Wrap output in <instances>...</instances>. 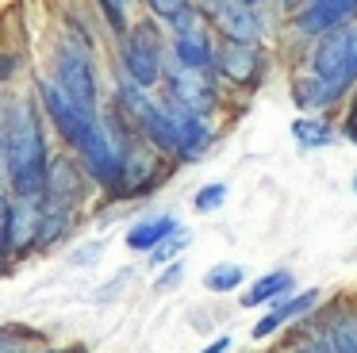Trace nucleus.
<instances>
[{"mask_svg":"<svg viewBox=\"0 0 357 353\" xmlns=\"http://www.w3.org/2000/svg\"><path fill=\"white\" fill-rule=\"evenodd\" d=\"M4 165H8L12 188L24 200H35L47 192L50 165H47V142L39 130V115L31 104H16L8 112V130H4Z\"/></svg>","mask_w":357,"mask_h":353,"instance_id":"obj_1","label":"nucleus"},{"mask_svg":"<svg viewBox=\"0 0 357 353\" xmlns=\"http://www.w3.org/2000/svg\"><path fill=\"white\" fill-rule=\"evenodd\" d=\"M315 77L331 96L346 92L357 81V27L331 31L315 50Z\"/></svg>","mask_w":357,"mask_h":353,"instance_id":"obj_2","label":"nucleus"},{"mask_svg":"<svg viewBox=\"0 0 357 353\" xmlns=\"http://www.w3.org/2000/svg\"><path fill=\"white\" fill-rule=\"evenodd\" d=\"M39 92H43V104H47L54 127L62 130V138H66L70 146H77V150H85L100 119H93V115L81 112V107L62 92V84H58V81H39Z\"/></svg>","mask_w":357,"mask_h":353,"instance_id":"obj_3","label":"nucleus"},{"mask_svg":"<svg viewBox=\"0 0 357 353\" xmlns=\"http://www.w3.org/2000/svg\"><path fill=\"white\" fill-rule=\"evenodd\" d=\"M58 84H62V92L81 107V112L96 119V77H93V66H89L85 50L66 46V50L58 54Z\"/></svg>","mask_w":357,"mask_h":353,"instance_id":"obj_4","label":"nucleus"},{"mask_svg":"<svg viewBox=\"0 0 357 353\" xmlns=\"http://www.w3.org/2000/svg\"><path fill=\"white\" fill-rule=\"evenodd\" d=\"M123 66L127 73H131V81L139 84V89H150V84L158 81V73H162V54H158V35L154 27H135L131 35H127L123 43Z\"/></svg>","mask_w":357,"mask_h":353,"instance_id":"obj_5","label":"nucleus"},{"mask_svg":"<svg viewBox=\"0 0 357 353\" xmlns=\"http://www.w3.org/2000/svg\"><path fill=\"white\" fill-rule=\"evenodd\" d=\"M211 15H215L219 31H223L231 43H242L250 46L257 38V31H261V20H257V12L250 4H238V0H223V4H211Z\"/></svg>","mask_w":357,"mask_h":353,"instance_id":"obj_6","label":"nucleus"},{"mask_svg":"<svg viewBox=\"0 0 357 353\" xmlns=\"http://www.w3.org/2000/svg\"><path fill=\"white\" fill-rule=\"evenodd\" d=\"M81 153H85L89 173H93L96 181H119V173H123V158H119V146L112 142V130L104 127V123H96L93 138H89V146Z\"/></svg>","mask_w":357,"mask_h":353,"instance_id":"obj_7","label":"nucleus"},{"mask_svg":"<svg viewBox=\"0 0 357 353\" xmlns=\"http://www.w3.org/2000/svg\"><path fill=\"white\" fill-rule=\"evenodd\" d=\"M357 15V0H319L300 12V31L315 35V31H342L346 20Z\"/></svg>","mask_w":357,"mask_h":353,"instance_id":"obj_8","label":"nucleus"},{"mask_svg":"<svg viewBox=\"0 0 357 353\" xmlns=\"http://www.w3.org/2000/svg\"><path fill=\"white\" fill-rule=\"evenodd\" d=\"M173 100L181 104V112L204 119V112H211V104H215V92H211V84L200 73L185 69V73H173Z\"/></svg>","mask_w":357,"mask_h":353,"instance_id":"obj_9","label":"nucleus"},{"mask_svg":"<svg viewBox=\"0 0 357 353\" xmlns=\"http://www.w3.org/2000/svg\"><path fill=\"white\" fill-rule=\"evenodd\" d=\"M142 127H146L150 142L158 146V150H177V138H181V127H177V112H169V107H158V104H146L139 112Z\"/></svg>","mask_w":357,"mask_h":353,"instance_id":"obj_10","label":"nucleus"},{"mask_svg":"<svg viewBox=\"0 0 357 353\" xmlns=\"http://www.w3.org/2000/svg\"><path fill=\"white\" fill-rule=\"evenodd\" d=\"M173 234H181L177 219H173V215H158V219H146V223H139V227H131L127 246H131V250H158V246H165Z\"/></svg>","mask_w":357,"mask_h":353,"instance_id":"obj_11","label":"nucleus"},{"mask_svg":"<svg viewBox=\"0 0 357 353\" xmlns=\"http://www.w3.org/2000/svg\"><path fill=\"white\" fill-rule=\"evenodd\" d=\"M177 58H181V66L192 69V73H200L204 66H211V43H208L200 23L188 27V31H177Z\"/></svg>","mask_w":357,"mask_h":353,"instance_id":"obj_12","label":"nucleus"},{"mask_svg":"<svg viewBox=\"0 0 357 353\" xmlns=\"http://www.w3.org/2000/svg\"><path fill=\"white\" fill-rule=\"evenodd\" d=\"M315 299H319V292H300V296H288L284 303H277V307H273V311L254 326V338H269L273 330L280 326V322H288V319H296V315H303L307 307H315Z\"/></svg>","mask_w":357,"mask_h":353,"instance_id":"obj_13","label":"nucleus"},{"mask_svg":"<svg viewBox=\"0 0 357 353\" xmlns=\"http://www.w3.org/2000/svg\"><path fill=\"white\" fill-rule=\"evenodd\" d=\"M35 234H47L43 230V207L35 200H24V204L12 207V246L24 250V246H31Z\"/></svg>","mask_w":357,"mask_h":353,"instance_id":"obj_14","label":"nucleus"},{"mask_svg":"<svg viewBox=\"0 0 357 353\" xmlns=\"http://www.w3.org/2000/svg\"><path fill=\"white\" fill-rule=\"evenodd\" d=\"M177 127H181V138H177V153L181 158H200L208 150V127H204L200 115H188V112H177Z\"/></svg>","mask_w":357,"mask_h":353,"instance_id":"obj_15","label":"nucleus"},{"mask_svg":"<svg viewBox=\"0 0 357 353\" xmlns=\"http://www.w3.org/2000/svg\"><path fill=\"white\" fill-rule=\"evenodd\" d=\"M219 66H223V73L231 77V81H254V46H242V43H227L223 54H219Z\"/></svg>","mask_w":357,"mask_h":353,"instance_id":"obj_16","label":"nucleus"},{"mask_svg":"<svg viewBox=\"0 0 357 353\" xmlns=\"http://www.w3.org/2000/svg\"><path fill=\"white\" fill-rule=\"evenodd\" d=\"M284 292H292V273H269L261 280H254V288L242 296V307H254V303H269V299H280L284 303Z\"/></svg>","mask_w":357,"mask_h":353,"instance_id":"obj_17","label":"nucleus"},{"mask_svg":"<svg viewBox=\"0 0 357 353\" xmlns=\"http://www.w3.org/2000/svg\"><path fill=\"white\" fill-rule=\"evenodd\" d=\"M154 15H165V20L173 23L177 31H188V27H196V12L188 4H173V0H154Z\"/></svg>","mask_w":357,"mask_h":353,"instance_id":"obj_18","label":"nucleus"},{"mask_svg":"<svg viewBox=\"0 0 357 353\" xmlns=\"http://www.w3.org/2000/svg\"><path fill=\"white\" fill-rule=\"evenodd\" d=\"M292 135L300 138L303 146H326L331 142V127L323 119H296L292 123Z\"/></svg>","mask_w":357,"mask_h":353,"instance_id":"obj_19","label":"nucleus"},{"mask_svg":"<svg viewBox=\"0 0 357 353\" xmlns=\"http://www.w3.org/2000/svg\"><path fill=\"white\" fill-rule=\"evenodd\" d=\"M331 353H357V322L338 319L331 330Z\"/></svg>","mask_w":357,"mask_h":353,"instance_id":"obj_20","label":"nucleus"},{"mask_svg":"<svg viewBox=\"0 0 357 353\" xmlns=\"http://www.w3.org/2000/svg\"><path fill=\"white\" fill-rule=\"evenodd\" d=\"M204 284H208L211 292H231L242 284V269L238 265H215L208 276H204Z\"/></svg>","mask_w":357,"mask_h":353,"instance_id":"obj_21","label":"nucleus"},{"mask_svg":"<svg viewBox=\"0 0 357 353\" xmlns=\"http://www.w3.org/2000/svg\"><path fill=\"white\" fill-rule=\"evenodd\" d=\"M223 200H227V184H204V188L196 192V207H200V211H215Z\"/></svg>","mask_w":357,"mask_h":353,"instance_id":"obj_22","label":"nucleus"},{"mask_svg":"<svg viewBox=\"0 0 357 353\" xmlns=\"http://www.w3.org/2000/svg\"><path fill=\"white\" fill-rule=\"evenodd\" d=\"M12 246V204L0 196V250Z\"/></svg>","mask_w":357,"mask_h":353,"instance_id":"obj_23","label":"nucleus"},{"mask_svg":"<svg viewBox=\"0 0 357 353\" xmlns=\"http://www.w3.org/2000/svg\"><path fill=\"white\" fill-rule=\"evenodd\" d=\"M181 246H185V238H169L165 246H158V250H154V265H162V261H169L173 253L181 250Z\"/></svg>","mask_w":357,"mask_h":353,"instance_id":"obj_24","label":"nucleus"},{"mask_svg":"<svg viewBox=\"0 0 357 353\" xmlns=\"http://www.w3.org/2000/svg\"><path fill=\"white\" fill-rule=\"evenodd\" d=\"M181 273H185V265H181V261H173V265H169V273H165L162 280H158V288H173V284L181 280Z\"/></svg>","mask_w":357,"mask_h":353,"instance_id":"obj_25","label":"nucleus"},{"mask_svg":"<svg viewBox=\"0 0 357 353\" xmlns=\"http://www.w3.org/2000/svg\"><path fill=\"white\" fill-rule=\"evenodd\" d=\"M104 12L112 15V27L123 31V4H104Z\"/></svg>","mask_w":357,"mask_h":353,"instance_id":"obj_26","label":"nucleus"},{"mask_svg":"<svg viewBox=\"0 0 357 353\" xmlns=\"http://www.w3.org/2000/svg\"><path fill=\"white\" fill-rule=\"evenodd\" d=\"M231 350V338H215V342L208 345V350H200V353H227Z\"/></svg>","mask_w":357,"mask_h":353,"instance_id":"obj_27","label":"nucleus"},{"mask_svg":"<svg viewBox=\"0 0 357 353\" xmlns=\"http://www.w3.org/2000/svg\"><path fill=\"white\" fill-rule=\"evenodd\" d=\"M4 130H8V119L0 115V161H4Z\"/></svg>","mask_w":357,"mask_h":353,"instance_id":"obj_28","label":"nucleus"},{"mask_svg":"<svg viewBox=\"0 0 357 353\" xmlns=\"http://www.w3.org/2000/svg\"><path fill=\"white\" fill-rule=\"evenodd\" d=\"M0 353H16V345H12L8 338H0Z\"/></svg>","mask_w":357,"mask_h":353,"instance_id":"obj_29","label":"nucleus"},{"mask_svg":"<svg viewBox=\"0 0 357 353\" xmlns=\"http://www.w3.org/2000/svg\"><path fill=\"white\" fill-rule=\"evenodd\" d=\"M300 353H331V350H323V345H315V350H300Z\"/></svg>","mask_w":357,"mask_h":353,"instance_id":"obj_30","label":"nucleus"}]
</instances>
